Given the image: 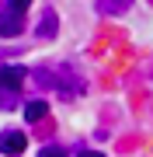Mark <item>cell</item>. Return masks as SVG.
I'll use <instances>...</instances> for the list:
<instances>
[{
  "label": "cell",
  "instance_id": "1",
  "mask_svg": "<svg viewBox=\"0 0 153 157\" xmlns=\"http://www.w3.org/2000/svg\"><path fill=\"white\" fill-rule=\"evenodd\" d=\"M21 80H24V67H0V108L4 112L17 108Z\"/></svg>",
  "mask_w": 153,
  "mask_h": 157
},
{
  "label": "cell",
  "instance_id": "2",
  "mask_svg": "<svg viewBox=\"0 0 153 157\" xmlns=\"http://www.w3.org/2000/svg\"><path fill=\"white\" fill-rule=\"evenodd\" d=\"M38 80H42V84L59 87L63 98H77L80 91H84V80L73 77V70H70V67H59V70H38Z\"/></svg>",
  "mask_w": 153,
  "mask_h": 157
},
{
  "label": "cell",
  "instance_id": "3",
  "mask_svg": "<svg viewBox=\"0 0 153 157\" xmlns=\"http://www.w3.org/2000/svg\"><path fill=\"white\" fill-rule=\"evenodd\" d=\"M31 0H7L4 14H0V35L4 39H14V35L24 32V11H28Z\"/></svg>",
  "mask_w": 153,
  "mask_h": 157
},
{
  "label": "cell",
  "instance_id": "4",
  "mask_svg": "<svg viewBox=\"0 0 153 157\" xmlns=\"http://www.w3.org/2000/svg\"><path fill=\"white\" fill-rule=\"evenodd\" d=\"M24 150H28V136H24L21 129H4V133H0V154L17 157Z\"/></svg>",
  "mask_w": 153,
  "mask_h": 157
},
{
  "label": "cell",
  "instance_id": "5",
  "mask_svg": "<svg viewBox=\"0 0 153 157\" xmlns=\"http://www.w3.org/2000/svg\"><path fill=\"white\" fill-rule=\"evenodd\" d=\"M56 11H42V21H38V28H35V39H52V35H56Z\"/></svg>",
  "mask_w": 153,
  "mask_h": 157
},
{
  "label": "cell",
  "instance_id": "6",
  "mask_svg": "<svg viewBox=\"0 0 153 157\" xmlns=\"http://www.w3.org/2000/svg\"><path fill=\"white\" fill-rule=\"evenodd\" d=\"M132 7V0H97V11L101 14H125Z\"/></svg>",
  "mask_w": 153,
  "mask_h": 157
},
{
  "label": "cell",
  "instance_id": "7",
  "mask_svg": "<svg viewBox=\"0 0 153 157\" xmlns=\"http://www.w3.org/2000/svg\"><path fill=\"white\" fill-rule=\"evenodd\" d=\"M46 115H49L46 101H28V105H24V119H28V122H38V119H46Z\"/></svg>",
  "mask_w": 153,
  "mask_h": 157
},
{
  "label": "cell",
  "instance_id": "8",
  "mask_svg": "<svg viewBox=\"0 0 153 157\" xmlns=\"http://www.w3.org/2000/svg\"><path fill=\"white\" fill-rule=\"evenodd\" d=\"M38 157H66V150H63V147H42Z\"/></svg>",
  "mask_w": 153,
  "mask_h": 157
},
{
  "label": "cell",
  "instance_id": "9",
  "mask_svg": "<svg viewBox=\"0 0 153 157\" xmlns=\"http://www.w3.org/2000/svg\"><path fill=\"white\" fill-rule=\"evenodd\" d=\"M77 157H104V154H101V150H80Z\"/></svg>",
  "mask_w": 153,
  "mask_h": 157
}]
</instances>
